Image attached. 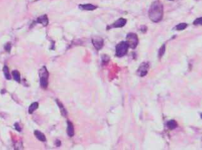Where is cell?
Wrapping results in <instances>:
<instances>
[{"instance_id":"cell-1","label":"cell","mask_w":202,"mask_h":150,"mask_svg":"<svg viewBox=\"0 0 202 150\" xmlns=\"http://www.w3.org/2000/svg\"><path fill=\"white\" fill-rule=\"evenodd\" d=\"M164 9L163 3L159 0L151 4L149 10V17L151 21L157 23L163 18Z\"/></svg>"},{"instance_id":"cell-2","label":"cell","mask_w":202,"mask_h":150,"mask_svg":"<svg viewBox=\"0 0 202 150\" xmlns=\"http://www.w3.org/2000/svg\"><path fill=\"white\" fill-rule=\"evenodd\" d=\"M49 73L45 66H42L39 70V77L41 87L43 88H47L48 86V79Z\"/></svg>"},{"instance_id":"cell-3","label":"cell","mask_w":202,"mask_h":150,"mask_svg":"<svg viewBox=\"0 0 202 150\" xmlns=\"http://www.w3.org/2000/svg\"><path fill=\"white\" fill-rule=\"evenodd\" d=\"M129 47L128 44L125 41H122L119 43L115 47V55L116 56L121 57L124 56L128 52Z\"/></svg>"},{"instance_id":"cell-4","label":"cell","mask_w":202,"mask_h":150,"mask_svg":"<svg viewBox=\"0 0 202 150\" xmlns=\"http://www.w3.org/2000/svg\"><path fill=\"white\" fill-rule=\"evenodd\" d=\"M126 43L129 45V47L131 49H135L138 45L139 39L137 35L134 33H129L126 37Z\"/></svg>"},{"instance_id":"cell-5","label":"cell","mask_w":202,"mask_h":150,"mask_svg":"<svg viewBox=\"0 0 202 150\" xmlns=\"http://www.w3.org/2000/svg\"><path fill=\"white\" fill-rule=\"evenodd\" d=\"M149 64L148 63H142L139 67L137 73L140 77H144L148 73Z\"/></svg>"},{"instance_id":"cell-6","label":"cell","mask_w":202,"mask_h":150,"mask_svg":"<svg viewBox=\"0 0 202 150\" xmlns=\"http://www.w3.org/2000/svg\"><path fill=\"white\" fill-rule=\"evenodd\" d=\"M92 43L98 51H99V50H100L103 47L104 44V41L102 37L96 36L92 39Z\"/></svg>"},{"instance_id":"cell-7","label":"cell","mask_w":202,"mask_h":150,"mask_svg":"<svg viewBox=\"0 0 202 150\" xmlns=\"http://www.w3.org/2000/svg\"><path fill=\"white\" fill-rule=\"evenodd\" d=\"M126 23H127V20L123 18H120L112 24L110 28H121L124 27Z\"/></svg>"},{"instance_id":"cell-8","label":"cell","mask_w":202,"mask_h":150,"mask_svg":"<svg viewBox=\"0 0 202 150\" xmlns=\"http://www.w3.org/2000/svg\"><path fill=\"white\" fill-rule=\"evenodd\" d=\"M79 7L82 10H88V11H93L95 10L97 8L96 6H95L91 4H85V5H79Z\"/></svg>"},{"instance_id":"cell-9","label":"cell","mask_w":202,"mask_h":150,"mask_svg":"<svg viewBox=\"0 0 202 150\" xmlns=\"http://www.w3.org/2000/svg\"><path fill=\"white\" fill-rule=\"evenodd\" d=\"M37 22L42 24L44 27H46L49 23V19L46 15H42V16H39V17L37 19Z\"/></svg>"},{"instance_id":"cell-10","label":"cell","mask_w":202,"mask_h":150,"mask_svg":"<svg viewBox=\"0 0 202 150\" xmlns=\"http://www.w3.org/2000/svg\"><path fill=\"white\" fill-rule=\"evenodd\" d=\"M67 133L69 137H72L74 135V126L71 122L67 121Z\"/></svg>"},{"instance_id":"cell-11","label":"cell","mask_w":202,"mask_h":150,"mask_svg":"<svg viewBox=\"0 0 202 150\" xmlns=\"http://www.w3.org/2000/svg\"><path fill=\"white\" fill-rule=\"evenodd\" d=\"M34 135L35 136H36V138L41 141H42V142H45V141H46V138H45V136L43 134L42 132H41L40 131H34Z\"/></svg>"},{"instance_id":"cell-12","label":"cell","mask_w":202,"mask_h":150,"mask_svg":"<svg viewBox=\"0 0 202 150\" xmlns=\"http://www.w3.org/2000/svg\"><path fill=\"white\" fill-rule=\"evenodd\" d=\"M166 126L170 129L173 130L177 128L178 124L177 122H176L174 120H171L166 123Z\"/></svg>"},{"instance_id":"cell-13","label":"cell","mask_w":202,"mask_h":150,"mask_svg":"<svg viewBox=\"0 0 202 150\" xmlns=\"http://www.w3.org/2000/svg\"><path fill=\"white\" fill-rule=\"evenodd\" d=\"M38 107H39V103L38 102L32 103L29 108V114H32L35 110H37L38 109Z\"/></svg>"},{"instance_id":"cell-14","label":"cell","mask_w":202,"mask_h":150,"mask_svg":"<svg viewBox=\"0 0 202 150\" xmlns=\"http://www.w3.org/2000/svg\"><path fill=\"white\" fill-rule=\"evenodd\" d=\"M56 102L59 106V109L61 110V114L62 115L64 116H66L67 115V111L66 110V109L64 108V105H62V104L60 102V101H59L58 100H56Z\"/></svg>"},{"instance_id":"cell-15","label":"cell","mask_w":202,"mask_h":150,"mask_svg":"<svg viewBox=\"0 0 202 150\" xmlns=\"http://www.w3.org/2000/svg\"><path fill=\"white\" fill-rule=\"evenodd\" d=\"M12 76L13 77V78L15 79V80L16 81H17L18 83H20L21 81V78H20V73H19V71H18L17 70H15L12 71Z\"/></svg>"},{"instance_id":"cell-16","label":"cell","mask_w":202,"mask_h":150,"mask_svg":"<svg viewBox=\"0 0 202 150\" xmlns=\"http://www.w3.org/2000/svg\"><path fill=\"white\" fill-rule=\"evenodd\" d=\"M3 71L5 78L7 80H11L12 77H11V75H10V71H9V69H8V68L6 66H4Z\"/></svg>"},{"instance_id":"cell-17","label":"cell","mask_w":202,"mask_h":150,"mask_svg":"<svg viewBox=\"0 0 202 150\" xmlns=\"http://www.w3.org/2000/svg\"><path fill=\"white\" fill-rule=\"evenodd\" d=\"M187 26H188V25L186 23H181L178 24V26H176L175 29L177 30H183L187 27Z\"/></svg>"},{"instance_id":"cell-18","label":"cell","mask_w":202,"mask_h":150,"mask_svg":"<svg viewBox=\"0 0 202 150\" xmlns=\"http://www.w3.org/2000/svg\"><path fill=\"white\" fill-rule=\"evenodd\" d=\"M165 51H166V46H165V44H163L161 46V47L159 49V58H161V57H163V56L165 53Z\"/></svg>"},{"instance_id":"cell-19","label":"cell","mask_w":202,"mask_h":150,"mask_svg":"<svg viewBox=\"0 0 202 150\" xmlns=\"http://www.w3.org/2000/svg\"><path fill=\"white\" fill-rule=\"evenodd\" d=\"M11 48H12V45L10 43H6V44L5 46V49L8 53H10L11 51Z\"/></svg>"},{"instance_id":"cell-20","label":"cell","mask_w":202,"mask_h":150,"mask_svg":"<svg viewBox=\"0 0 202 150\" xmlns=\"http://www.w3.org/2000/svg\"><path fill=\"white\" fill-rule=\"evenodd\" d=\"M193 24L195 25V26H198V25H201V17L198 18L196 19L194 22H193Z\"/></svg>"},{"instance_id":"cell-21","label":"cell","mask_w":202,"mask_h":150,"mask_svg":"<svg viewBox=\"0 0 202 150\" xmlns=\"http://www.w3.org/2000/svg\"><path fill=\"white\" fill-rule=\"evenodd\" d=\"M15 129L16 131H18L19 132H20L22 131V129H21L19 123H15Z\"/></svg>"},{"instance_id":"cell-22","label":"cell","mask_w":202,"mask_h":150,"mask_svg":"<svg viewBox=\"0 0 202 150\" xmlns=\"http://www.w3.org/2000/svg\"><path fill=\"white\" fill-rule=\"evenodd\" d=\"M61 145V141H59V140H57V142H56V146L57 147L59 146H60V145Z\"/></svg>"},{"instance_id":"cell-23","label":"cell","mask_w":202,"mask_h":150,"mask_svg":"<svg viewBox=\"0 0 202 150\" xmlns=\"http://www.w3.org/2000/svg\"><path fill=\"white\" fill-rule=\"evenodd\" d=\"M170 1H173V0H170Z\"/></svg>"},{"instance_id":"cell-24","label":"cell","mask_w":202,"mask_h":150,"mask_svg":"<svg viewBox=\"0 0 202 150\" xmlns=\"http://www.w3.org/2000/svg\"></svg>"}]
</instances>
